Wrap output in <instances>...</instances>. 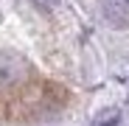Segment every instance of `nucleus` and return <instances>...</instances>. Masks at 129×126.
I'll use <instances>...</instances> for the list:
<instances>
[{"label": "nucleus", "mask_w": 129, "mask_h": 126, "mask_svg": "<svg viewBox=\"0 0 129 126\" xmlns=\"http://www.w3.org/2000/svg\"><path fill=\"white\" fill-rule=\"evenodd\" d=\"M93 126H123V120H121V112H118V109L107 107V109H101V112L93 118Z\"/></svg>", "instance_id": "1"}, {"label": "nucleus", "mask_w": 129, "mask_h": 126, "mask_svg": "<svg viewBox=\"0 0 129 126\" xmlns=\"http://www.w3.org/2000/svg\"><path fill=\"white\" fill-rule=\"evenodd\" d=\"M34 6H39V9H51V6H56L59 0H31Z\"/></svg>", "instance_id": "2"}, {"label": "nucleus", "mask_w": 129, "mask_h": 126, "mask_svg": "<svg viewBox=\"0 0 129 126\" xmlns=\"http://www.w3.org/2000/svg\"><path fill=\"white\" fill-rule=\"evenodd\" d=\"M118 3H123V6H129V0H118Z\"/></svg>", "instance_id": "3"}]
</instances>
